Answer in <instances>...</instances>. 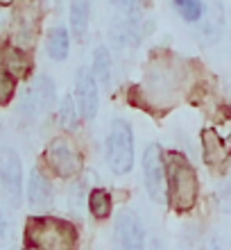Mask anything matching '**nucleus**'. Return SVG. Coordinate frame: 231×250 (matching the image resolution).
Listing matches in <instances>:
<instances>
[{
    "label": "nucleus",
    "mask_w": 231,
    "mask_h": 250,
    "mask_svg": "<svg viewBox=\"0 0 231 250\" xmlns=\"http://www.w3.org/2000/svg\"><path fill=\"white\" fill-rule=\"evenodd\" d=\"M165 166V200L177 214L191 211L197 203L199 180L197 171L181 152L172 150L163 157Z\"/></svg>",
    "instance_id": "1"
},
{
    "label": "nucleus",
    "mask_w": 231,
    "mask_h": 250,
    "mask_svg": "<svg viewBox=\"0 0 231 250\" xmlns=\"http://www.w3.org/2000/svg\"><path fill=\"white\" fill-rule=\"evenodd\" d=\"M77 228L59 216H32L25 225V246L34 250H77Z\"/></svg>",
    "instance_id": "2"
},
{
    "label": "nucleus",
    "mask_w": 231,
    "mask_h": 250,
    "mask_svg": "<svg viewBox=\"0 0 231 250\" xmlns=\"http://www.w3.org/2000/svg\"><path fill=\"white\" fill-rule=\"evenodd\" d=\"M105 152L107 164L113 175H127L134 168V132L132 125L125 119L116 116L111 121V127H109L105 141Z\"/></svg>",
    "instance_id": "3"
},
{
    "label": "nucleus",
    "mask_w": 231,
    "mask_h": 250,
    "mask_svg": "<svg viewBox=\"0 0 231 250\" xmlns=\"http://www.w3.org/2000/svg\"><path fill=\"white\" fill-rule=\"evenodd\" d=\"M46 162L50 171L61 180H71L82 173L84 168V157L79 148L66 137H54L46 148Z\"/></svg>",
    "instance_id": "4"
},
{
    "label": "nucleus",
    "mask_w": 231,
    "mask_h": 250,
    "mask_svg": "<svg viewBox=\"0 0 231 250\" xmlns=\"http://www.w3.org/2000/svg\"><path fill=\"white\" fill-rule=\"evenodd\" d=\"M0 187L14 209L23 205V164L12 148H0Z\"/></svg>",
    "instance_id": "5"
},
{
    "label": "nucleus",
    "mask_w": 231,
    "mask_h": 250,
    "mask_svg": "<svg viewBox=\"0 0 231 250\" xmlns=\"http://www.w3.org/2000/svg\"><path fill=\"white\" fill-rule=\"evenodd\" d=\"M143 182L150 200L165 203V166L163 150L159 144H150L143 152Z\"/></svg>",
    "instance_id": "6"
},
{
    "label": "nucleus",
    "mask_w": 231,
    "mask_h": 250,
    "mask_svg": "<svg viewBox=\"0 0 231 250\" xmlns=\"http://www.w3.org/2000/svg\"><path fill=\"white\" fill-rule=\"evenodd\" d=\"M116 250H145V228L134 211H120L113 221Z\"/></svg>",
    "instance_id": "7"
},
{
    "label": "nucleus",
    "mask_w": 231,
    "mask_h": 250,
    "mask_svg": "<svg viewBox=\"0 0 231 250\" xmlns=\"http://www.w3.org/2000/svg\"><path fill=\"white\" fill-rule=\"evenodd\" d=\"M75 107L82 119L93 121L98 116L100 109V91H98V82L93 78L91 68H77L75 73Z\"/></svg>",
    "instance_id": "8"
},
{
    "label": "nucleus",
    "mask_w": 231,
    "mask_h": 250,
    "mask_svg": "<svg viewBox=\"0 0 231 250\" xmlns=\"http://www.w3.org/2000/svg\"><path fill=\"white\" fill-rule=\"evenodd\" d=\"M54 103V82L48 75H36L20 98V112L27 116H39Z\"/></svg>",
    "instance_id": "9"
},
{
    "label": "nucleus",
    "mask_w": 231,
    "mask_h": 250,
    "mask_svg": "<svg viewBox=\"0 0 231 250\" xmlns=\"http://www.w3.org/2000/svg\"><path fill=\"white\" fill-rule=\"evenodd\" d=\"M27 203L34 209H46L48 205L53 203V187L50 180L41 173V168L34 166L27 178Z\"/></svg>",
    "instance_id": "10"
},
{
    "label": "nucleus",
    "mask_w": 231,
    "mask_h": 250,
    "mask_svg": "<svg viewBox=\"0 0 231 250\" xmlns=\"http://www.w3.org/2000/svg\"><path fill=\"white\" fill-rule=\"evenodd\" d=\"M202 148H204V162L209 166H222L229 159V146L215 127L202 130Z\"/></svg>",
    "instance_id": "11"
},
{
    "label": "nucleus",
    "mask_w": 231,
    "mask_h": 250,
    "mask_svg": "<svg viewBox=\"0 0 231 250\" xmlns=\"http://www.w3.org/2000/svg\"><path fill=\"white\" fill-rule=\"evenodd\" d=\"M2 68H5L14 80L27 78V73L32 71V60L25 50H20L16 46H7L2 50Z\"/></svg>",
    "instance_id": "12"
},
{
    "label": "nucleus",
    "mask_w": 231,
    "mask_h": 250,
    "mask_svg": "<svg viewBox=\"0 0 231 250\" xmlns=\"http://www.w3.org/2000/svg\"><path fill=\"white\" fill-rule=\"evenodd\" d=\"M89 214L95 221H107L113 214V198L105 187H95L89 191Z\"/></svg>",
    "instance_id": "13"
},
{
    "label": "nucleus",
    "mask_w": 231,
    "mask_h": 250,
    "mask_svg": "<svg viewBox=\"0 0 231 250\" xmlns=\"http://www.w3.org/2000/svg\"><path fill=\"white\" fill-rule=\"evenodd\" d=\"M89 14H91V7H89V0H71V34H75L77 41H84L86 30H89Z\"/></svg>",
    "instance_id": "14"
},
{
    "label": "nucleus",
    "mask_w": 231,
    "mask_h": 250,
    "mask_svg": "<svg viewBox=\"0 0 231 250\" xmlns=\"http://www.w3.org/2000/svg\"><path fill=\"white\" fill-rule=\"evenodd\" d=\"M46 53L50 60L54 62H64L71 53V37H68L66 27H54L53 32L48 34L46 41Z\"/></svg>",
    "instance_id": "15"
},
{
    "label": "nucleus",
    "mask_w": 231,
    "mask_h": 250,
    "mask_svg": "<svg viewBox=\"0 0 231 250\" xmlns=\"http://www.w3.org/2000/svg\"><path fill=\"white\" fill-rule=\"evenodd\" d=\"M93 78L98 84H102L105 89H111V55L105 46H98L95 53H93Z\"/></svg>",
    "instance_id": "16"
},
{
    "label": "nucleus",
    "mask_w": 231,
    "mask_h": 250,
    "mask_svg": "<svg viewBox=\"0 0 231 250\" xmlns=\"http://www.w3.org/2000/svg\"><path fill=\"white\" fill-rule=\"evenodd\" d=\"M57 119H59V125L61 127H66V130H75L79 123V112L77 107H75V100L73 96H64L59 100V112H57Z\"/></svg>",
    "instance_id": "17"
},
{
    "label": "nucleus",
    "mask_w": 231,
    "mask_h": 250,
    "mask_svg": "<svg viewBox=\"0 0 231 250\" xmlns=\"http://www.w3.org/2000/svg\"><path fill=\"white\" fill-rule=\"evenodd\" d=\"M172 7L186 23H199L204 16V5L202 0H172Z\"/></svg>",
    "instance_id": "18"
},
{
    "label": "nucleus",
    "mask_w": 231,
    "mask_h": 250,
    "mask_svg": "<svg viewBox=\"0 0 231 250\" xmlns=\"http://www.w3.org/2000/svg\"><path fill=\"white\" fill-rule=\"evenodd\" d=\"M16 96V80L5 71L0 68V107H7Z\"/></svg>",
    "instance_id": "19"
},
{
    "label": "nucleus",
    "mask_w": 231,
    "mask_h": 250,
    "mask_svg": "<svg viewBox=\"0 0 231 250\" xmlns=\"http://www.w3.org/2000/svg\"><path fill=\"white\" fill-rule=\"evenodd\" d=\"M7 230H9V218H7L5 211H0V246H2V241L7 237Z\"/></svg>",
    "instance_id": "20"
},
{
    "label": "nucleus",
    "mask_w": 231,
    "mask_h": 250,
    "mask_svg": "<svg viewBox=\"0 0 231 250\" xmlns=\"http://www.w3.org/2000/svg\"><path fill=\"white\" fill-rule=\"evenodd\" d=\"M113 7H118V9H129L134 5V0H111Z\"/></svg>",
    "instance_id": "21"
},
{
    "label": "nucleus",
    "mask_w": 231,
    "mask_h": 250,
    "mask_svg": "<svg viewBox=\"0 0 231 250\" xmlns=\"http://www.w3.org/2000/svg\"><path fill=\"white\" fill-rule=\"evenodd\" d=\"M14 0H0V7H7V5H12Z\"/></svg>",
    "instance_id": "22"
},
{
    "label": "nucleus",
    "mask_w": 231,
    "mask_h": 250,
    "mask_svg": "<svg viewBox=\"0 0 231 250\" xmlns=\"http://www.w3.org/2000/svg\"><path fill=\"white\" fill-rule=\"evenodd\" d=\"M12 250H14V248H12Z\"/></svg>",
    "instance_id": "23"
}]
</instances>
